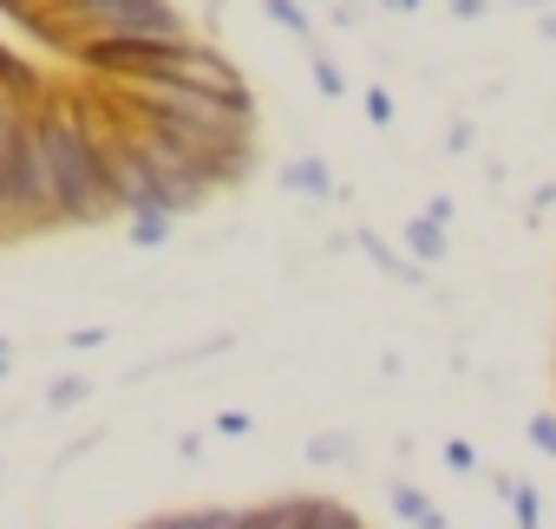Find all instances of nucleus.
<instances>
[{"label":"nucleus","mask_w":556,"mask_h":529,"mask_svg":"<svg viewBox=\"0 0 556 529\" xmlns=\"http://www.w3.org/2000/svg\"><path fill=\"white\" fill-rule=\"evenodd\" d=\"M40 138H47L60 222H105V216H118V196H112V177H105V138L92 125V99H79V92L40 99Z\"/></svg>","instance_id":"nucleus-1"},{"label":"nucleus","mask_w":556,"mask_h":529,"mask_svg":"<svg viewBox=\"0 0 556 529\" xmlns=\"http://www.w3.org/2000/svg\"><path fill=\"white\" fill-rule=\"evenodd\" d=\"M144 125L197 144V151H249L255 138V105L249 99H210V92H190V86H170V79H118L112 86Z\"/></svg>","instance_id":"nucleus-2"},{"label":"nucleus","mask_w":556,"mask_h":529,"mask_svg":"<svg viewBox=\"0 0 556 529\" xmlns=\"http://www.w3.org/2000/svg\"><path fill=\"white\" fill-rule=\"evenodd\" d=\"M34 27L66 53L112 47V40H151V47L190 40V27L170 0H60V8H34Z\"/></svg>","instance_id":"nucleus-3"},{"label":"nucleus","mask_w":556,"mask_h":529,"mask_svg":"<svg viewBox=\"0 0 556 529\" xmlns=\"http://www.w3.org/2000/svg\"><path fill=\"white\" fill-rule=\"evenodd\" d=\"M144 79H170V86H190V92H210V99H249L242 73H236L223 53H210L203 40L164 47V53H157V66H151Z\"/></svg>","instance_id":"nucleus-4"},{"label":"nucleus","mask_w":556,"mask_h":529,"mask_svg":"<svg viewBox=\"0 0 556 529\" xmlns=\"http://www.w3.org/2000/svg\"><path fill=\"white\" fill-rule=\"evenodd\" d=\"M282 183H289L295 196H334V170H328L321 157H289Z\"/></svg>","instance_id":"nucleus-5"},{"label":"nucleus","mask_w":556,"mask_h":529,"mask_svg":"<svg viewBox=\"0 0 556 529\" xmlns=\"http://www.w3.org/2000/svg\"><path fill=\"white\" fill-rule=\"evenodd\" d=\"M302 529H367V522L334 496H302Z\"/></svg>","instance_id":"nucleus-6"},{"label":"nucleus","mask_w":556,"mask_h":529,"mask_svg":"<svg viewBox=\"0 0 556 529\" xmlns=\"http://www.w3.org/2000/svg\"><path fill=\"white\" fill-rule=\"evenodd\" d=\"M406 248H413L419 261H445V222L413 216V222H406Z\"/></svg>","instance_id":"nucleus-7"},{"label":"nucleus","mask_w":556,"mask_h":529,"mask_svg":"<svg viewBox=\"0 0 556 529\" xmlns=\"http://www.w3.org/2000/svg\"><path fill=\"white\" fill-rule=\"evenodd\" d=\"M393 509H400L413 529H445V516H439V509L419 496V483H393Z\"/></svg>","instance_id":"nucleus-8"},{"label":"nucleus","mask_w":556,"mask_h":529,"mask_svg":"<svg viewBox=\"0 0 556 529\" xmlns=\"http://www.w3.org/2000/svg\"><path fill=\"white\" fill-rule=\"evenodd\" d=\"M170 222H177L170 209H138V216H131V242H138V248H164V242H170Z\"/></svg>","instance_id":"nucleus-9"},{"label":"nucleus","mask_w":556,"mask_h":529,"mask_svg":"<svg viewBox=\"0 0 556 529\" xmlns=\"http://www.w3.org/2000/svg\"><path fill=\"white\" fill-rule=\"evenodd\" d=\"M262 8H268V21H275V27H289V40L315 47V34H308V14H302V0H262Z\"/></svg>","instance_id":"nucleus-10"},{"label":"nucleus","mask_w":556,"mask_h":529,"mask_svg":"<svg viewBox=\"0 0 556 529\" xmlns=\"http://www.w3.org/2000/svg\"><path fill=\"white\" fill-rule=\"evenodd\" d=\"M510 509H517V529H543V503H536V490L530 483H510V496H504Z\"/></svg>","instance_id":"nucleus-11"},{"label":"nucleus","mask_w":556,"mask_h":529,"mask_svg":"<svg viewBox=\"0 0 556 529\" xmlns=\"http://www.w3.org/2000/svg\"><path fill=\"white\" fill-rule=\"evenodd\" d=\"M348 451H354V444H348L341 431H321V438L308 444V464H348Z\"/></svg>","instance_id":"nucleus-12"},{"label":"nucleus","mask_w":556,"mask_h":529,"mask_svg":"<svg viewBox=\"0 0 556 529\" xmlns=\"http://www.w3.org/2000/svg\"><path fill=\"white\" fill-rule=\"evenodd\" d=\"M86 392H92L86 379H53V392H47V405H53V412H66V405H79Z\"/></svg>","instance_id":"nucleus-13"},{"label":"nucleus","mask_w":556,"mask_h":529,"mask_svg":"<svg viewBox=\"0 0 556 529\" xmlns=\"http://www.w3.org/2000/svg\"><path fill=\"white\" fill-rule=\"evenodd\" d=\"M530 444H536L543 457H556V418H549V412H536V418H530Z\"/></svg>","instance_id":"nucleus-14"},{"label":"nucleus","mask_w":556,"mask_h":529,"mask_svg":"<svg viewBox=\"0 0 556 529\" xmlns=\"http://www.w3.org/2000/svg\"><path fill=\"white\" fill-rule=\"evenodd\" d=\"M315 92H321V99H341V92H348V79H341L328 60H315Z\"/></svg>","instance_id":"nucleus-15"},{"label":"nucleus","mask_w":556,"mask_h":529,"mask_svg":"<svg viewBox=\"0 0 556 529\" xmlns=\"http://www.w3.org/2000/svg\"><path fill=\"white\" fill-rule=\"evenodd\" d=\"M216 431H223V438H249V412H223Z\"/></svg>","instance_id":"nucleus-16"},{"label":"nucleus","mask_w":556,"mask_h":529,"mask_svg":"<svg viewBox=\"0 0 556 529\" xmlns=\"http://www.w3.org/2000/svg\"><path fill=\"white\" fill-rule=\"evenodd\" d=\"M445 464H452V470H471L478 457H471V444H458V438H452V444H445Z\"/></svg>","instance_id":"nucleus-17"},{"label":"nucleus","mask_w":556,"mask_h":529,"mask_svg":"<svg viewBox=\"0 0 556 529\" xmlns=\"http://www.w3.org/2000/svg\"><path fill=\"white\" fill-rule=\"evenodd\" d=\"M452 14H458V21H484V14H491V0H452Z\"/></svg>","instance_id":"nucleus-18"},{"label":"nucleus","mask_w":556,"mask_h":529,"mask_svg":"<svg viewBox=\"0 0 556 529\" xmlns=\"http://www.w3.org/2000/svg\"><path fill=\"white\" fill-rule=\"evenodd\" d=\"M367 118H374V125H387V118H393V105H387V92H367Z\"/></svg>","instance_id":"nucleus-19"},{"label":"nucleus","mask_w":556,"mask_h":529,"mask_svg":"<svg viewBox=\"0 0 556 529\" xmlns=\"http://www.w3.org/2000/svg\"><path fill=\"white\" fill-rule=\"evenodd\" d=\"M73 347H105V327H79V334H66Z\"/></svg>","instance_id":"nucleus-20"},{"label":"nucleus","mask_w":556,"mask_h":529,"mask_svg":"<svg viewBox=\"0 0 556 529\" xmlns=\"http://www.w3.org/2000/svg\"><path fill=\"white\" fill-rule=\"evenodd\" d=\"M380 8H400V14H419V8H426V0H380Z\"/></svg>","instance_id":"nucleus-21"},{"label":"nucleus","mask_w":556,"mask_h":529,"mask_svg":"<svg viewBox=\"0 0 556 529\" xmlns=\"http://www.w3.org/2000/svg\"><path fill=\"white\" fill-rule=\"evenodd\" d=\"M536 34H543V40H556V14H543V21H536Z\"/></svg>","instance_id":"nucleus-22"},{"label":"nucleus","mask_w":556,"mask_h":529,"mask_svg":"<svg viewBox=\"0 0 556 529\" xmlns=\"http://www.w3.org/2000/svg\"><path fill=\"white\" fill-rule=\"evenodd\" d=\"M0 235H8V190H0Z\"/></svg>","instance_id":"nucleus-23"},{"label":"nucleus","mask_w":556,"mask_h":529,"mask_svg":"<svg viewBox=\"0 0 556 529\" xmlns=\"http://www.w3.org/2000/svg\"><path fill=\"white\" fill-rule=\"evenodd\" d=\"M517 8H549V0H517Z\"/></svg>","instance_id":"nucleus-24"},{"label":"nucleus","mask_w":556,"mask_h":529,"mask_svg":"<svg viewBox=\"0 0 556 529\" xmlns=\"http://www.w3.org/2000/svg\"><path fill=\"white\" fill-rule=\"evenodd\" d=\"M0 379H8V347H0Z\"/></svg>","instance_id":"nucleus-25"},{"label":"nucleus","mask_w":556,"mask_h":529,"mask_svg":"<svg viewBox=\"0 0 556 529\" xmlns=\"http://www.w3.org/2000/svg\"><path fill=\"white\" fill-rule=\"evenodd\" d=\"M138 529H151V522H138Z\"/></svg>","instance_id":"nucleus-26"}]
</instances>
